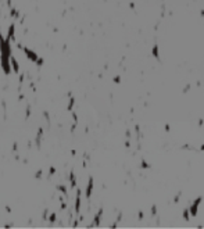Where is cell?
<instances>
[{
  "label": "cell",
  "mask_w": 204,
  "mask_h": 229,
  "mask_svg": "<svg viewBox=\"0 0 204 229\" xmlns=\"http://www.w3.org/2000/svg\"><path fill=\"white\" fill-rule=\"evenodd\" d=\"M74 103H75V99H74V97H71V100H69V104H68V110H69V111L72 110V107H74Z\"/></svg>",
  "instance_id": "7"
},
{
  "label": "cell",
  "mask_w": 204,
  "mask_h": 229,
  "mask_svg": "<svg viewBox=\"0 0 204 229\" xmlns=\"http://www.w3.org/2000/svg\"><path fill=\"white\" fill-rule=\"evenodd\" d=\"M183 218H185V221L190 219V212H189V208H185V210H183Z\"/></svg>",
  "instance_id": "5"
},
{
  "label": "cell",
  "mask_w": 204,
  "mask_h": 229,
  "mask_svg": "<svg viewBox=\"0 0 204 229\" xmlns=\"http://www.w3.org/2000/svg\"><path fill=\"white\" fill-rule=\"evenodd\" d=\"M47 218H49V222H50V224H54L56 221H57V214L53 212V214H50V217L47 215Z\"/></svg>",
  "instance_id": "4"
},
{
  "label": "cell",
  "mask_w": 204,
  "mask_h": 229,
  "mask_svg": "<svg viewBox=\"0 0 204 229\" xmlns=\"http://www.w3.org/2000/svg\"><path fill=\"white\" fill-rule=\"evenodd\" d=\"M203 201L201 197H197V199L190 204V207H189V212H190V217H197L199 214V208H200V203Z\"/></svg>",
  "instance_id": "1"
},
{
  "label": "cell",
  "mask_w": 204,
  "mask_h": 229,
  "mask_svg": "<svg viewBox=\"0 0 204 229\" xmlns=\"http://www.w3.org/2000/svg\"><path fill=\"white\" fill-rule=\"evenodd\" d=\"M10 65H11V68H13V71L15 74H20V65H18L17 60H15V57L11 54V57H10Z\"/></svg>",
  "instance_id": "3"
},
{
  "label": "cell",
  "mask_w": 204,
  "mask_h": 229,
  "mask_svg": "<svg viewBox=\"0 0 204 229\" xmlns=\"http://www.w3.org/2000/svg\"><path fill=\"white\" fill-rule=\"evenodd\" d=\"M151 52H153V56H154V57H156V58L158 60V58H160V54H158V47H157V46H154Z\"/></svg>",
  "instance_id": "6"
},
{
  "label": "cell",
  "mask_w": 204,
  "mask_h": 229,
  "mask_svg": "<svg viewBox=\"0 0 204 229\" xmlns=\"http://www.w3.org/2000/svg\"><path fill=\"white\" fill-rule=\"evenodd\" d=\"M92 193H93V179H92V178H89L88 185H86V189H85V196H86V199H88V200L90 199Z\"/></svg>",
  "instance_id": "2"
}]
</instances>
